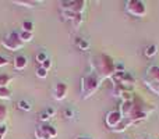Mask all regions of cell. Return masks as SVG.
<instances>
[{
	"label": "cell",
	"instance_id": "cell-1",
	"mask_svg": "<svg viewBox=\"0 0 159 139\" xmlns=\"http://www.w3.org/2000/svg\"><path fill=\"white\" fill-rule=\"evenodd\" d=\"M92 68L93 72L103 81V79L112 78L116 72V61H113V59L110 56L101 53V54L95 56L92 59Z\"/></svg>",
	"mask_w": 159,
	"mask_h": 139
},
{
	"label": "cell",
	"instance_id": "cell-2",
	"mask_svg": "<svg viewBox=\"0 0 159 139\" xmlns=\"http://www.w3.org/2000/svg\"><path fill=\"white\" fill-rule=\"evenodd\" d=\"M152 111H155V106L147 104L145 102H143L138 96H134L133 103H131V109H130V113L127 114L126 118L134 125V124L140 123V121L147 120Z\"/></svg>",
	"mask_w": 159,
	"mask_h": 139
},
{
	"label": "cell",
	"instance_id": "cell-3",
	"mask_svg": "<svg viewBox=\"0 0 159 139\" xmlns=\"http://www.w3.org/2000/svg\"><path fill=\"white\" fill-rule=\"evenodd\" d=\"M102 79L96 75L95 72H89L81 78V98L82 99H89L98 92L99 86H101Z\"/></svg>",
	"mask_w": 159,
	"mask_h": 139
},
{
	"label": "cell",
	"instance_id": "cell-4",
	"mask_svg": "<svg viewBox=\"0 0 159 139\" xmlns=\"http://www.w3.org/2000/svg\"><path fill=\"white\" fill-rule=\"evenodd\" d=\"M144 85L159 96V66H149L144 75Z\"/></svg>",
	"mask_w": 159,
	"mask_h": 139
},
{
	"label": "cell",
	"instance_id": "cell-5",
	"mask_svg": "<svg viewBox=\"0 0 159 139\" xmlns=\"http://www.w3.org/2000/svg\"><path fill=\"white\" fill-rule=\"evenodd\" d=\"M124 10L129 15L135 18H143L147 15V4L141 0H127L124 3Z\"/></svg>",
	"mask_w": 159,
	"mask_h": 139
},
{
	"label": "cell",
	"instance_id": "cell-6",
	"mask_svg": "<svg viewBox=\"0 0 159 139\" xmlns=\"http://www.w3.org/2000/svg\"><path fill=\"white\" fill-rule=\"evenodd\" d=\"M2 45L6 47V49L11 50V52H16V50H20L22 46H24V42L20 39V33L13 31L10 32L7 36H4L2 41Z\"/></svg>",
	"mask_w": 159,
	"mask_h": 139
},
{
	"label": "cell",
	"instance_id": "cell-7",
	"mask_svg": "<svg viewBox=\"0 0 159 139\" xmlns=\"http://www.w3.org/2000/svg\"><path fill=\"white\" fill-rule=\"evenodd\" d=\"M61 11H70L74 14H82L87 8V2L85 0H67V2L60 3Z\"/></svg>",
	"mask_w": 159,
	"mask_h": 139
},
{
	"label": "cell",
	"instance_id": "cell-8",
	"mask_svg": "<svg viewBox=\"0 0 159 139\" xmlns=\"http://www.w3.org/2000/svg\"><path fill=\"white\" fill-rule=\"evenodd\" d=\"M123 121V115L119 110H112L105 115V124H106L107 128H110L113 131L115 128H117L119 124Z\"/></svg>",
	"mask_w": 159,
	"mask_h": 139
},
{
	"label": "cell",
	"instance_id": "cell-9",
	"mask_svg": "<svg viewBox=\"0 0 159 139\" xmlns=\"http://www.w3.org/2000/svg\"><path fill=\"white\" fill-rule=\"evenodd\" d=\"M67 92H69V86H67V84H64V82H59V84H56V86H55L53 96H55L56 100H63V99H66Z\"/></svg>",
	"mask_w": 159,
	"mask_h": 139
},
{
	"label": "cell",
	"instance_id": "cell-10",
	"mask_svg": "<svg viewBox=\"0 0 159 139\" xmlns=\"http://www.w3.org/2000/svg\"><path fill=\"white\" fill-rule=\"evenodd\" d=\"M27 64H28V59L25 57V56L20 54V56H16L13 66H14V68H16V70L22 71V70L25 68V67H27Z\"/></svg>",
	"mask_w": 159,
	"mask_h": 139
},
{
	"label": "cell",
	"instance_id": "cell-11",
	"mask_svg": "<svg viewBox=\"0 0 159 139\" xmlns=\"http://www.w3.org/2000/svg\"><path fill=\"white\" fill-rule=\"evenodd\" d=\"M157 53H158V46L157 45H148V46L145 47V50H144V54H145V57H148V59H152V57H155L157 56Z\"/></svg>",
	"mask_w": 159,
	"mask_h": 139
},
{
	"label": "cell",
	"instance_id": "cell-12",
	"mask_svg": "<svg viewBox=\"0 0 159 139\" xmlns=\"http://www.w3.org/2000/svg\"><path fill=\"white\" fill-rule=\"evenodd\" d=\"M41 128L43 129V131L46 132V134L49 135V137L52 138V139L57 137V129H56L53 125H50V124H42V125H41Z\"/></svg>",
	"mask_w": 159,
	"mask_h": 139
},
{
	"label": "cell",
	"instance_id": "cell-13",
	"mask_svg": "<svg viewBox=\"0 0 159 139\" xmlns=\"http://www.w3.org/2000/svg\"><path fill=\"white\" fill-rule=\"evenodd\" d=\"M55 115V109H52V107H49V109H46L45 111H42L41 114H39V120L41 121H48L50 117H53Z\"/></svg>",
	"mask_w": 159,
	"mask_h": 139
},
{
	"label": "cell",
	"instance_id": "cell-14",
	"mask_svg": "<svg viewBox=\"0 0 159 139\" xmlns=\"http://www.w3.org/2000/svg\"><path fill=\"white\" fill-rule=\"evenodd\" d=\"M131 125H133V124L130 123V121L127 120V118H123V121H121V123L119 124V127H117V128H115V129H113V132H124L127 128H130V127H131Z\"/></svg>",
	"mask_w": 159,
	"mask_h": 139
},
{
	"label": "cell",
	"instance_id": "cell-15",
	"mask_svg": "<svg viewBox=\"0 0 159 139\" xmlns=\"http://www.w3.org/2000/svg\"><path fill=\"white\" fill-rule=\"evenodd\" d=\"M14 4H21L24 7H35L36 4H39L41 2H36V0H14Z\"/></svg>",
	"mask_w": 159,
	"mask_h": 139
},
{
	"label": "cell",
	"instance_id": "cell-16",
	"mask_svg": "<svg viewBox=\"0 0 159 139\" xmlns=\"http://www.w3.org/2000/svg\"><path fill=\"white\" fill-rule=\"evenodd\" d=\"M0 99H2V100H8V99H11V90L8 86H0Z\"/></svg>",
	"mask_w": 159,
	"mask_h": 139
},
{
	"label": "cell",
	"instance_id": "cell-17",
	"mask_svg": "<svg viewBox=\"0 0 159 139\" xmlns=\"http://www.w3.org/2000/svg\"><path fill=\"white\" fill-rule=\"evenodd\" d=\"M20 33V39H21L22 42H31L34 39V32H27V31H21Z\"/></svg>",
	"mask_w": 159,
	"mask_h": 139
},
{
	"label": "cell",
	"instance_id": "cell-18",
	"mask_svg": "<svg viewBox=\"0 0 159 139\" xmlns=\"http://www.w3.org/2000/svg\"><path fill=\"white\" fill-rule=\"evenodd\" d=\"M7 114H8L7 106L0 104V125H4V121H6V118H7Z\"/></svg>",
	"mask_w": 159,
	"mask_h": 139
},
{
	"label": "cell",
	"instance_id": "cell-19",
	"mask_svg": "<svg viewBox=\"0 0 159 139\" xmlns=\"http://www.w3.org/2000/svg\"><path fill=\"white\" fill-rule=\"evenodd\" d=\"M75 43H77L78 49H81V50H88V49H89V42H88L87 39L77 38V41H75Z\"/></svg>",
	"mask_w": 159,
	"mask_h": 139
},
{
	"label": "cell",
	"instance_id": "cell-20",
	"mask_svg": "<svg viewBox=\"0 0 159 139\" xmlns=\"http://www.w3.org/2000/svg\"><path fill=\"white\" fill-rule=\"evenodd\" d=\"M35 137H36V139H52L41 127H38V128L35 129Z\"/></svg>",
	"mask_w": 159,
	"mask_h": 139
},
{
	"label": "cell",
	"instance_id": "cell-21",
	"mask_svg": "<svg viewBox=\"0 0 159 139\" xmlns=\"http://www.w3.org/2000/svg\"><path fill=\"white\" fill-rule=\"evenodd\" d=\"M11 82V76L7 74H0V86H8Z\"/></svg>",
	"mask_w": 159,
	"mask_h": 139
},
{
	"label": "cell",
	"instance_id": "cell-22",
	"mask_svg": "<svg viewBox=\"0 0 159 139\" xmlns=\"http://www.w3.org/2000/svg\"><path fill=\"white\" fill-rule=\"evenodd\" d=\"M22 31H27V32H34V22L24 21V22H22Z\"/></svg>",
	"mask_w": 159,
	"mask_h": 139
},
{
	"label": "cell",
	"instance_id": "cell-23",
	"mask_svg": "<svg viewBox=\"0 0 159 139\" xmlns=\"http://www.w3.org/2000/svg\"><path fill=\"white\" fill-rule=\"evenodd\" d=\"M36 76H38V78H42V79H45L48 76V71L43 68V67H41L39 66L38 68H36Z\"/></svg>",
	"mask_w": 159,
	"mask_h": 139
},
{
	"label": "cell",
	"instance_id": "cell-24",
	"mask_svg": "<svg viewBox=\"0 0 159 139\" xmlns=\"http://www.w3.org/2000/svg\"><path fill=\"white\" fill-rule=\"evenodd\" d=\"M18 107L21 110H24V111H30V110H31V104L28 103L27 100H20L18 102Z\"/></svg>",
	"mask_w": 159,
	"mask_h": 139
},
{
	"label": "cell",
	"instance_id": "cell-25",
	"mask_svg": "<svg viewBox=\"0 0 159 139\" xmlns=\"http://www.w3.org/2000/svg\"><path fill=\"white\" fill-rule=\"evenodd\" d=\"M46 59H49V57H48V54L45 52H39L38 54H36V61H38L39 64H42L45 60H46Z\"/></svg>",
	"mask_w": 159,
	"mask_h": 139
},
{
	"label": "cell",
	"instance_id": "cell-26",
	"mask_svg": "<svg viewBox=\"0 0 159 139\" xmlns=\"http://www.w3.org/2000/svg\"><path fill=\"white\" fill-rule=\"evenodd\" d=\"M41 67H43L46 71H49L50 68H52V60H50V59H46V60L41 64Z\"/></svg>",
	"mask_w": 159,
	"mask_h": 139
},
{
	"label": "cell",
	"instance_id": "cell-27",
	"mask_svg": "<svg viewBox=\"0 0 159 139\" xmlns=\"http://www.w3.org/2000/svg\"><path fill=\"white\" fill-rule=\"evenodd\" d=\"M6 134H7V127H6V125H0V139H4Z\"/></svg>",
	"mask_w": 159,
	"mask_h": 139
},
{
	"label": "cell",
	"instance_id": "cell-28",
	"mask_svg": "<svg viewBox=\"0 0 159 139\" xmlns=\"http://www.w3.org/2000/svg\"><path fill=\"white\" fill-rule=\"evenodd\" d=\"M63 114L66 115L67 118H71L73 115H74V111H73L71 109H66V110H64V111H63Z\"/></svg>",
	"mask_w": 159,
	"mask_h": 139
},
{
	"label": "cell",
	"instance_id": "cell-29",
	"mask_svg": "<svg viewBox=\"0 0 159 139\" xmlns=\"http://www.w3.org/2000/svg\"><path fill=\"white\" fill-rule=\"evenodd\" d=\"M7 64H8L7 59H6L4 56H0V67H4V66H7Z\"/></svg>",
	"mask_w": 159,
	"mask_h": 139
},
{
	"label": "cell",
	"instance_id": "cell-30",
	"mask_svg": "<svg viewBox=\"0 0 159 139\" xmlns=\"http://www.w3.org/2000/svg\"><path fill=\"white\" fill-rule=\"evenodd\" d=\"M74 139H92V138H89V137H75Z\"/></svg>",
	"mask_w": 159,
	"mask_h": 139
},
{
	"label": "cell",
	"instance_id": "cell-31",
	"mask_svg": "<svg viewBox=\"0 0 159 139\" xmlns=\"http://www.w3.org/2000/svg\"><path fill=\"white\" fill-rule=\"evenodd\" d=\"M141 139H149V138H141Z\"/></svg>",
	"mask_w": 159,
	"mask_h": 139
}]
</instances>
